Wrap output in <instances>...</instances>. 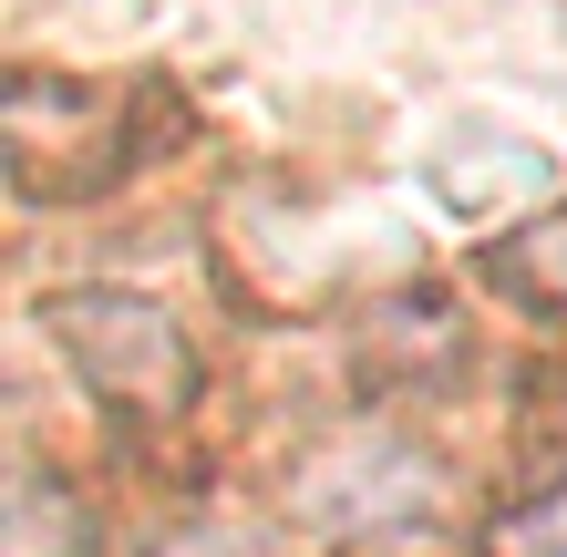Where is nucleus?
I'll list each match as a JSON object with an SVG mask.
<instances>
[{
	"instance_id": "2",
	"label": "nucleus",
	"mask_w": 567,
	"mask_h": 557,
	"mask_svg": "<svg viewBox=\"0 0 567 557\" xmlns=\"http://www.w3.org/2000/svg\"><path fill=\"white\" fill-rule=\"evenodd\" d=\"M485 557H567V485H547V496H516V506L485 527Z\"/></svg>"
},
{
	"instance_id": "1",
	"label": "nucleus",
	"mask_w": 567,
	"mask_h": 557,
	"mask_svg": "<svg viewBox=\"0 0 567 557\" xmlns=\"http://www.w3.org/2000/svg\"><path fill=\"white\" fill-rule=\"evenodd\" d=\"M52 331L83 351L73 372H83L93 392H114V403H135V413L186 403V382H196V372H186V341L165 331L155 310H135V300H83V310L62 300V310H52Z\"/></svg>"
},
{
	"instance_id": "3",
	"label": "nucleus",
	"mask_w": 567,
	"mask_h": 557,
	"mask_svg": "<svg viewBox=\"0 0 567 557\" xmlns=\"http://www.w3.org/2000/svg\"><path fill=\"white\" fill-rule=\"evenodd\" d=\"M506 279L567 310V207H547L537 227H516V238H506Z\"/></svg>"
}]
</instances>
